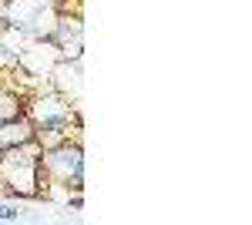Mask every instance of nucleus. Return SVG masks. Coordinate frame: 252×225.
<instances>
[{
    "mask_svg": "<svg viewBox=\"0 0 252 225\" xmlns=\"http://www.w3.org/2000/svg\"><path fill=\"white\" fill-rule=\"evenodd\" d=\"M0 198H10V195H7V185H3V178H0Z\"/></svg>",
    "mask_w": 252,
    "mask_h": 225,
    "instance_id": "nucleus-11",
    "label": "nucleus"
},
{
    "mask_svg": "<svg viewBox=\"0 0 252 225\" xmlns=\"http://www.w3.org/2000/svg\"><path fill=\"white\" fill-rule=\"evenodd\" d=\"M40 148L37 141H24V145H14V148H3V158H0V178L7 185V195L10 198H20V202H34L44 195L47 188V175L40 168Z\"/></svg>",
    "mask_w": 252,
    "mask_h": 225,
    "instance_id": "nucleus-1",
    "label": "nucleus"
},
{
    "mask_svg": "<svg viewBox=\"0 0 252 225\" xmlns=\"http://www.w3.org/2000/svg\"><path fill=\"white\" fill-rule=\"evenodd\" d=\"M51 3H58V0H51Z\"/></svg>",
    "mask_w": 252,
    "mask_h": 225,
    "instance_id": "nucleus-14",
    "label": "nucleus"
},
{
    "mask_svg": "<svg viewBox=\"0 0 252 225\" xmlns=\"http://www.w3.org/2000/svg\"><path fill=\"white\" fill-rule=\"evenodd\" d=\"M54 20H58V7L51 0H7V17H3V24L17 27L27 40L51 37Z\"/></svg>",
    "mask_w": 252,
    "mask_h": 225,
    "instance_id": "nucleus-4",
    "label": "nucleus"
},
{
    "mask_svg": "<svg viewBox=\"0 0 252 225\" xmlns=\"http://www.w3.org/2000/svg\"><path fill=\"white\" fill-rule=\"evenodd\" d=\"M17 67V51L7 44V40L0 37V74H7V71H14Z\"/></svg>",
    "mask_w": 252,
    "mask_h": 225,
    "instance_id": "nucleus-9",
    "label": "nucleus"
},
{
    "mask_svg": "<svg viewBox=\"0 0 252 225\" xmlns=\"http://www.w3.org/2000/svg\"><path fill=\"white\" fill-rule=\"evenodd\" d=\"M47 88L51 91L64 94L71 101L81 97V88H84V71H81V61H58L54 71L47 74Z\"/></svg>",
    "mask_w": 252,
    "mask_h": 225,
    "instance_id": "nucleus-6",
    "label": "nucleus"
},
{
    "mask_svg": "<svg viewBox=\"0 0 252 225\" xmlns=\"http://www.w3.org/2000/svg\"><path fill=\"white\" fill-rule=\"evenodd\" d=\"M24 101H27V94L17 91L14 84H0V121H7V118H17L24 114Z\"/></svg>",
    "mask_w": 252,
    "mask_h": 225,
    "instance_id": "nucleus-8",
    "label": "nucleus"
},
{
    "mask_svg": "<svg viewBox=\"0 0 252 225\" xmlns=\"http://www.w3.org/2000/svg\"><path fill=\"white\" fill-rule=\"evenodd\" d=\"M61 61V51L51 37H34L20 47L17 54V71H24L27 77H37L47 84V74L54 71V64Z\"/></svg>",
    "mask_w": 252,
    "mask_h": 225,
    "instance_id": "nucleus-5",
    "label": "nucleus"
},
{
    "mask_svg": "<svg viewBox=\"0 0 252 225\" xmlns=\"http://www.w3.org/2000/svg\"><path fill=\"white\" fill-rule=\"evenodd\" d=\"M0 158H3V148H0Z\"/></svg>",
    "mask_w": 252,
    "mask_h": 225,
    "instance_id": "nucleus-12",
    "label": "nucleus"
},
{
    "mask_svg": "<svg viewBox=\"0 0 252 225\" xmlns=\"http://www.w3.org/2000/svg\"><path fill=\"white\" fill-rule=\"evenodd\" d=\"M24 114L34 121V128H54V131L67 134V138H81V114L78 104L64 94L51 91V88H40L31 91L24 101Z\"/></svg>",
    "mask_w": 252,
    "mask_h": 225,
    "instance_id": "nucleus-2",
    "label": "nucleus"
},
{
    "mask_svg": "<svg viewBox=\"0 0 252 225\" xmlns=\"http://www.w3.org/2000/svg\"><path fill=\"white\" fill-rule=\"evenodd\" d=\"M40 168L47 175V185H64L71 192H84V148L81 138H71L58 148L40 155Z\"/></svg>",
    "mask_w": 252,
    "mask_h": 225,
    "instance_id": "nucleus-3",
    "label": "nucleus"
},
{
    "mask_svg": "<svg viewBox=\"0 0 252 225\" xmlns=\"http://www.w3.org/2000/svg\"><path fill=\"white\" fill-rule=\"evenodd\" d=\"M0 84H3V74H0Z\"/></svg>",
    "mask_w": 252,
    "mask_h": 225,
    "instance_id": "nucleus-13",
    "label": "nucleus"
},
{
    "mask_svg": "<svg viewBox=\"0 0 252 225\" xmlns=\"http://www.w3.org/2000/svg\"><path fill=\"white\" fill-rule=\"evenodd\" d=\"M20 219H24L20 198H14V202H0V222H20Z\"/></svg>",
    "mask_w": 252,
    "mask_h": 225,
    "instance_id": "nucleus-10",
    "label": "nucleus"
},
{
    "mask_svg": "<svg viewBox=\"0 0 252 225\" xmlns=\"http://www.w3.org/2000/svg\"><path fill=\"white\" fill-rule=\"evenodd\" d=\"M34 138V121L27 114H17V118H7L0 121V148H14V145H24Z\"/></svg>",
    "mask_w": 252,
    "mask_h": 225,
    "instance_id": "nucleus-7",
    "label": "nucleus"
}]
</instances>
